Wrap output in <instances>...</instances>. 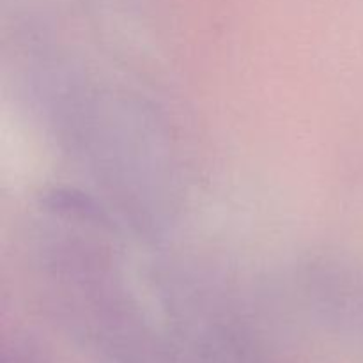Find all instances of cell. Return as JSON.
Wrapping results in <instances>:
<instances>
[]
</instances>
